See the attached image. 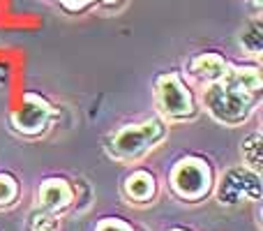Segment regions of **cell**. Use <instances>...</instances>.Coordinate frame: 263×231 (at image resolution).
Listing matches in <instances>:
<instances>
[{"label": "cell", "instance_id": "1", "mask_svg": "<svg viewBox=\"0 0 263 231\" xmlns=\"http://www.w3.org/2000/svg\"><path fill=\"white\" fill-rule=\"evenodd\" d=\"M263 91L261 69L233 67L229 65L227 74L219 81L203 86L201 102L213 120L219 125H240L256 111Z\"/></svg>", "mask_w": 263, "mask_h": 231}, {"label": "cell", "instance_id": "2", "mask_svg": "<svg viewBox=\"0 0 263 231\" xmlns=\"http://www.w3.org/2000/svg\"><path fill=\"white\" fill-rule=\"evenodd\" d=\"M166 136V122L162 118H145L141 122H132L106 136L104 150L111 159L118 162H139L153 148H157Z\"/></svg>", "mask_w": 263, "mask_h": 231}, {"label": "cell", "instance_id": "3", "mask_svg": "<svg viewBox=\"0 0 263 231\" xmlns=\"http://www.w3.org/2000/svg\"><path fill=\"white\" fill-rule=\"evenodd\" d=\"M168 187L180 201L199 204L205 197L213 194L215 173L205 159L201 157H182L168 171Z\"/></svg>", "mask_w": 263, "mask_h": 231}, {"label": "cell", "instance_id": "4", "mask_svg": "<svg viewBox=\"0 0 263 231\" xmlns=\"http://www.w3.org/2000/svg\"><path fill=\"white\" fill-rule=\"evenodd\" d=\"M155 104L162 118L166 120H187L196 116V100L194 93L187 88L180 74H162L155 83Z\"/></svg>", "mask_w": 263, "mask_h": 231}, {"label": "cell", "instance_id": "5", "mask_svg": "<svg viewBox=\"0 0 263 231\" xmlns=\"http://www.w3.org/2000/svg\"><path fill=\"white\" fill-rule=\"evenodd\" d=\"M222 206H238L242 201H259L263 194L261 173L247 167H233L222 173L217 187H213Z\"/></svg>", "mask_w": 263, "mask_h": 231}, {"label": "cell", "instance_id": "6", "mask_svg": "<svg viewBox=\"0 0 263 231\" xmlns=\"http://www.w3.org/2000/svg\"><path fill=\"white\" fill-rule=\"evenodd\" d=\"M51 104L40 95H23L9 116V125L21 136H40L51 125Z\"/></svg>", "mask_w": 263, "mask_h": 231}, {"label": "cell", "instance_id": "7", "mask_svg": "<svg viewBox=\"0 0 263 231\" xmlns=\"http://www.w3.org/2000/svg\"><path fill=\"white\" fill-rule=\"evenodd\" d=\"M72 204H74V190L67 178L53 176L40 183V187H37V206H40V210L58 215L63 210H67Z\"/></svg>", "mask_w": 263, "mask_h": 231}, {"label": "cell", "instance_id": "8", "mask_svg": "<svg viewBox=\"0 0 263 231\" xmlns=\"http://www.w3.org/2000/svg\"><path fill=\"white\" fill-rule=\"evenodd\" d=\"M229 65L231 63H229L224 56L208 51V54L194 56V58L187 63V74H190L192 81L201 83V86H208V83L219 81V79L227 74Z\"/></svg>", "mask_w": 263, "mask_h": 231}, {"label": "cell", "instance_id": "9", "mask_svg": "<svg viewBox=\"0 0 263 231\" xmlns=\"http://www.w3.org/2000/svg\"><path fill=\"white\" fill-rule=\"evenodd\" d=\"M123 194L129 204L145 206L150 201H155V197H157V181L150 171L136 169L123 181Z\"/></svg>", "mask_w": 263, "mask_h": 231}, {"label": "cell", "instance_id": "10", "mask_svg": "<svg viewBox=\"0 0 263 231\" xmlns=\"http://www.w3.org/2000/svg\"><path fill=\"white\" fill-rule=\"evenodd\" d=\"M238 44L245 54L250 56H259L263 51V30H261V21H250L242 32L238 35Z\"/></svg>", "mask_w": 263, "mask_h": 231}, {"label": "cell", "instance_id": "11", "mask_svg": "<svg viewBox=\"0 0 263 231\" xmlns=\"http://www.w3.org/2000/svg\"><path fill=\"white\" fill-rule=\"evenodd\" d=\"M242 150V159H245V167L252 169V171L261 173V134L254 132L250 134L240 146Z\"/></svg>", "mask_w": 263, "mask_h": 231}, {"label": "cell", "instance_id": "12", "mask_svg": "<svg viewBox=\"0 0 263 231\" xmlns=\"http://www.w3.org/2000/svg\"><path fill=\"white\" fill-rule=\"evenodd\" d=\"M21 197V185L12 173H0V210L12 208Z\"/></svg>", "mask_w": 263, "mask_h": 231}, {"label": "cell", "instance_id": "13", "mask_svg": "<svg viewBox=\"0 0 263 231\" xmlns=\"http://www.w3.org/2000/svg\"><path fill=\"white\" fill-rule=\"evenodd\" d=\"M53 229H55V215L44 213V210H37L32 215L30 231H53Z\"/></svg>", "mask_w": 263, "mask_h": 231}, {"label": "cell", "instance_id": "14", "mask_svg": "<svg viewBox=\"0 0 263 231\" xmlns=\"http://www.w3.org/2000/svg\"><path fill=\"white\" fill-rule=\"evenodd\" d=\"M67 12H83V9L92 7L95 3L100 5H118V0H58Z\"/></svg>", "mask_w": 263, "mask_h": 231}, {"label": "cell", "instance_id": "15", "mask_svg": "<svg viewBox=\"0 0 263 231\" xmlns=\"http://www.w3.org/2000/svg\"><path fill=\"white\" fill-rule=\"evenodd\" d=\"M95 231H134V229H132L129 222H125L120 218H104L97 222Z\"/></svg>", "mask_w": 263, "mask_h": 231}, {"label": "cell", "instance_id": "16", "mask_svg": "<svg viewBox=\"0 0 263 231\" xmlns=\"http://www.w3.org/2000/svg\"><path fill=\"white\" fill-rule=\"evenodd\" d=\"M5 81H7V74H5V69L0 67V88H3V86H7V83H5Z\"/></svg>", "mask_w": 263, "mask_h": 231}, {"label": "cell", "instance_id": "17", "mask_svg": "<svg viewBox=\"0 0 263 231\" xmlns=\"http://www.w3.org/2000/svg\"><path fill=\"white\" fill-rule=\"evenodd\" d=\"M171 231H187V229H171Z\"/></svg>", "mask_w": 263, "mask_h": 231}]
</instances>
